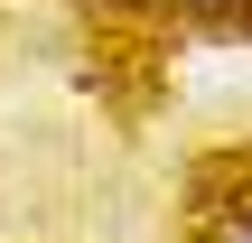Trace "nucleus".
<instances>
[{"label":"nucleus","instance_id":"1","mask_svg":"<svg viewBox=\"0 0 252 243\" xmlns=\"http://www.w3.org/2000/svg\"><path fill=\"white\" fill-rule=\"evenodd\" d=\"M243 47H252V9H243Z\"/></svg>","mask_w":252,"mask_h":243},{"label":"nucleus","instance_id":"2","mask_svg":"<svg viewBox=\"0 0 252 243\" xmlns=\"http://www.w3.org/2000/svg\"><path fill=\"white\" fill-rule=\"evenodd\" d=\"M243 243H252V225H243Z\"/></svg>","mask_w":252,"mask_h":243}]
</instances>
